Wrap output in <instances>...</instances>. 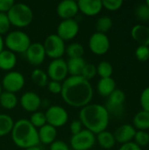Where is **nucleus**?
<instances>
[{
  "label": "nucleus",
  "mask_w": 149,
  "mask_h": 150,
  "mask_svg": "<svg viewBox=\"0 0 149 150\" xmlns=\"http://www.w3.org/2000/svg\"><path fill=\"white\" fill-rule=\"evenodd\" d=\"M61 96L67 105L75 108H83L90 104L93 88L90 81L81 76H69L62 83Z\"/></svg>",
  "instance_id": "1"
},
{
  "label": "nucleus",
  "mask_w": 149,
  "mask_h": 150,
  "mask_svg": "<svg viewBox=\"0 0 149 150\" xmlns=\"http://www.w3.org/2000/svg\"><path fill=\"white\" fill-rule=\"evenodd\" d=\"M79 120L85 129L97 134L106 130L110 122V114L105 105L99 104H89L81 108Z\"/></svg>",
  "instance_id": "2"
},
{
  "label": "nucleus",
  "mask_w": 149,
  "mask_h": 150,
  "mask_svg": "<svg viewBox=\"0 0 149 150\" xmlns=\"http://www.w3.org/2000/svg\"><path fill=\"white\" fill-rule=\"evenodd\" d=\"M11 139L16 146L21 149L38 146L40 143L38 130L26 119H21L16 121L11 130Z\"/></svg>",
  "instance_id": "3"
},
{
  "label": "nucleus",
  "mask_w": 149,
  "mask_h": 150,
  "mask_svg": "<svg viewBox=\"0 0 149 150\" xmlns=\"http://www.w3.org/2000/svg\"><path fill=\"white\" fill-rule=\"evenodd\" d=\"M11 25L16 27H26L33 19V12L31 7L23 3H15L7 12Z\"/></svg>",
  "instance_id": "4"
},
{
  "label": "nucleus",
  "mask_w": 149,
  "mask_h": 150,
  "mask_svg": "<svg viewBox=\"0 0 149 150\" xmlns=\"http://www.w3.org/2000/svg\"><path fill=\"white\" fill-rule=\"evenodd\" d=\"M4 46L12 53H25L31 45L29 35L20 30L10 32L4 40Z\"/></svg>",
  "instance_id": "5"
},
{
  "label": "nucleus",
  "mask_w": 149,
  "mask_h": 150,
  "mask_svg": "<svg viewBox=\"0 0 149 150\" xmlns=\"http://www.w3.org/2000/svg\"><path fill=\"white\" fill-rule=\"evenodd\" d=\"M43 47L46 52V56L53 60L61 58L66 50L64 41L57 34L48 35L43 43Z\"/></svg>",
  "instance_id": "6"
},
{
  "label": "nucleus",
  "mask_w": 149,
  "mask_h": 150,
  "mask_svg": "<svg viewBox=\"0 0 149 150\" xmlns=\"http://www.w3.org/2000/svg\"><path fill=\"white\" fill-rule=\"evenodd\" d=\"M25 80L24 76L18 72V71H9L2 79V89L4 90V91L16 93L20 91L24 85H25Z\"/></svg>",
  "instance_id": "7"
},
{
  "label": "nucleus",
  "mask_w": 149,
  "mask_h": 150,
  "mask_svg": "<svg viewBox=\"0 0 149 150\" xmlns=\"http://www.w3.org/2000/svg\"><path fill=\"white\" fill-rule=\"evenodd\" d=\"M126 102V94L120 89H116L108 98L105 103V108L109 114L119 116L123 113Z\"/></svg>",
  "instance_id": "8"
},
{
  "label": "nucleus",
  "mask_w": 149,
  "mask_h": 150,
  "mask_svg": "<svg viewBox=\"0 0 149 150\" xmlns=\"http://www.w3.org/2000/svg\"><path fill=\"white\" fill-rule=\"evenodd\" d=\"M96 143V136L87 129H83L79 134L72 135L70 145L74 150H90Z\"/></svg>",
  "instance_id": "9"
},
{
  "label": "nucleus",
  "mask_w": 149,
  "mask_h": 150,
  "mask_svg": "<svg viewBox=\"0 0 149 150\" xmlns=\"http://www.w3.org/2000/svg\"><path fill=\"white\" fill-rule=\"evenodd\" d=\"M47 124L57 128L64 126L68 120L67 111L60 105H52L45 112Z\"/></svg>",
  "instance_id": "10"
},
{
  "label": "nucleus",
  "mask_w": 149,
  "mask_h": 150,
  "mask_svg": "<svg viewBox=\"0 0 149 150\" xmlns=\"http://www.w3.org/2000/svg\"><path fill=\"white\" fill-rule=\"evenodd\" d=\"M89 48L97 55L106 54L110 49V40L108 36L105 33H94L89 39Z\"/></svg>",
  "instance_id": "11"
},
{
  "label": "nucleus",
  "mask_w": 149,
  "mask_h": 150,
  "mask_svg": "<svg viewBox=\"0 0 149 150\" xmlns=\"http://www.w3.org/2000/svg\"><path fill=\"white\" fill-rule=\"evenodd\" d=\"M47 74L48 76V78H50L52 81H56L60 83L61 81H64L68 74L67 62L64 61L62 58L53 60L47 67Z\"/></svg>",
  "instance_id": "12"
},
{
  "label": "nucleus",
  "mask_w": 149,
  "mask_h": 150,
  "mask_svg": "<svg viewBox=\"0 0 149 150\" xmlns=\"http://www.w3.org/2000/svg\"><path fill=\"white\" fill-rule=\"evenodd\" d=\"M79 33V24L74 19L62 20L57 27V35L63 40H71L76 37Z\"/></svg>",
  "instance_id": "13"
},
{
  "label": "nucleus",
  "mask_w": 149,
  "mask_h": 150,
  "mask_svg": "<svg viewBox=\"0 0 149 150\" xmlns=\"http://www.w3.org/2000/svg\"><path fill=\"white\" fill-rule=\"evenodd\" d=\"M27 62L32 66H40L46 58V52L43 44L40 42L31 43L30 47L25 52Z\"/></svg>",
  "instance_id": "14"
},
{
  "label": "nucleus",
  "mask_w": 149,
  "mask_h": 150,
  "mask_svg": "<svg viewBox=\"0 0 149 150\" xmlns=\"http://www.w3.org/2000/svg\"><path fill=\"white\" fill-rule=\"evenodd\" d=\"M78 11L77 2L75 0H63L60 2L56 7V12L62 20L74 18Z\"/></svg>",
  "instance_id": "15"
},
{
  "label": "nucleus",
  "mask_w": 149,
  "mask_h": 150,
  "mask_svg": "<svg viewBox=\"0 0 149 150\" xmlns=\"http://www.w3.org/2000/svg\"><path fill=\"white\" fill-rule=\"evenodd\" d=\"M41 104V99L38 94L33 91L25 92L20 98V105L22 108L29 112H35L38 111Z\"/></svg>",
  "instance_id": "16"
},
{
  "label": "nucleus",
  "mask_w": 149,
  "mask_h": 150,
  "mask_svg": "<svg viewBox=\"0 0 149 150\" xmlns=\"http://www.w3.org/2000/svg\"><path fill=\"white\" fill-rule=\"evenodd\" d=\"M77 5L79 11L88 17H93L99 14L103 9L101 0H79Z\"/></svg>",
  "instance_id": "17"
},
{
  "label": "nucleus",
  "mask_w": 149,
  "mask_h": 150,
  "mask_svg": "<svg viewBox=\"0 0 149 150\" xmlns=\"http://www.w3.org/2000/svg\"><path fill=\"white\" fill-rule=\"evenodd\" d=\"M136 131L137 130L133 127V125L124 124L116 129L113 135L116 140V142L125 144V143L131 142L133 140Z\"/></svg>",
  "instance_id": "18"
},
{
  "label": "nucleus",
  "mask_w": 149,
  "mask_h": 150,
  "mask_svg": "<svg viewBox=\"0 0 149 150\" xmlns=\"http://www.w3.org/2000/svg\"><path fill=\"white\" fill-rule=\"evenodd\" d=\"M131 37L139 46L149 47V26L144 24H137L131 30Z\"/></svg>",
  "instance_id": "19"
},
{
  "label": "nucleus",
  "mask_w": 149,
  "mask_h": 150,
  "mask_svg": "<svg viewBox=\"0 0 149 150\" xmlns=\"http://www.w3.org/2000/svg\"><path fill=\"white\" fill-rule=\"evenodd\" d=\"M39 141L45 145H51L57 137V129L48 124L41 127L38 131Z\"/></svg>",
  "instance_id": "20"
},
{
  "label": "nucleus",
  "mask_w": 149,
  "mask_h": 150,
  "mask_svg": "<svg viewBox=\"0 0 149 150\" xmlns=\"http://www.w3.org/2000/svg\"><path fill=\"white\" fill-rule=\"evenodd\" d=\"M116 89V82L112 77L100 78L97 84L98 94L105 98H108Z\"/></svg>",
  "instance_id": "21"
},
{
  "label": "nucleus",
  "mask_w": 149,
  "mask_h": 150,
  "mask_svg": "<svg viewBox=\"0 0 149 150\" xmlns=\"http://www.w3.org/2000/svg\"><path fill=\"white\" fill-rule=\"evenodd\" d=\"M17 57L14 53L8 49H4L0 53V69L5 71L11 70L15 68Z\"/></svg>",
  "instance_id": "22"
},
{
  "label": "nucleus",
  "mask_w": 149,
  "mask_h": 150,
  "mask_svg": "<svg viewBox=\"0 0 149 150\" xmlns=\"http://www.w3.org/2000/svg\"><path fill=\"white\" fill-rule=\"evenodd\" d=\"M133 126L137 131H146L149 129V112L141 110L137 112L133 119Z\"/></svg>",
  "instance_id": "23"
},
{
  "label": "nucleus",
  "mask_w": 149,
  "mask_h": 150,
  "mask_svg": "<svg viewBox=\"0 0 149 150\" xmlns=\"http://www.w3.org/2000/svg\"><path fill=\"white\" fill-rule=\"evenodd\" d=\"M87 62L85 60L81 57V58H70L67 62V67H68V71L70 76H81L82 71Z\"/></svg>",
  "instance_id": "24"
},
{
  "label": "nucleus",
  "mask_w": 149,
  "mask_h": 150,
  "mask_svg": "<svg viewBox=\"0 0 149 150\" xmlns=\"http://www.w3.org/2000/svg\"><path fill=\"white\" fill-rule=\"evenodd\" d=\"M96 141H97L99 146L104 149H111L114 147L116 143V140L114 138L113 134L106 130L97 134Z\"/></svg>",
  "instance_id": "25"
},
{
  "label": "nucleus",
  "mask_w": 149,
  "mask_h": 150,
  "mask_svg": "<svg viewBox=\"0 0 149 150\" xmlns=\"http://www.w3.org/2000/svg\"><path fill=\"white\" fill-rule=\"evenodd\" d=\"M0 105L6 110L14 109L18 105V98L16 94L8 91H2L0 95Z\"/></svg>",
  "instance_id": "26"
},
{
  "label": "nucleus",
  "mask_w": 149,
  "mask_h": 150,
  "mask_svg": "<svg viewBox=\"0 0 149 150\" xmlns=\"http://www.w3.org/2000/svg\"><path fill=\"white\" fill-rule=\"evenodd\" d=\"M14 121L7 114H0V137L5 136L11 133Z\"/></svg>",
  "instance_id": "27"
},
{
  "label": "nucleus",
  "mask_w": 149,
  "mask_h": 150,
  "mask_svg": "<svg viewBox=\"0 0 149 150\" xmlns=\"http://www.w3.org/2000/svg\"><path fill=\"white\" fill-rule=\"evenodd\" d=\"M31 78L32 82L39 87H45L48 83L47 74L40 69H35L31 74Z\"/></svg>",
  "instance_id": "28"
},
{
  "label": "nucleus",
  "mask_w": 149,
  "mask_h": 150,
  "mask_svg": "<svg viewBox=\"0 0 149 150\" xmlns=\"http://www.w3.org/2000/svg\"><path fill=\"white\" fill-rule=\"evenodd\" d=\"M112 25H113V22L110 17L102 16L97 20V23H96L97 32L106 34V33H108L112 29Z\"/></svg>",
  "instance_id": "29"
},
{
  "label": "nucleus",
  "mask_w": 149,
  "mask_h": 150,
  "mask_svg": "<svg viewBox=\"0 0 149 150\" xmlns=\"http://www.w3.org/2000/svg\"><path fill=\"white\" fill-rule=\"evenodd\" d=\"M67 55L70 58H81L84 54V47L80 43H71L65 50Z\"/></svg>",
  "instance_id": "30"
},
{
  "label": "nucleus",
  "mask_w": 149,
  "mask_h": 150,
  "mask_svg": "<svg viewBox=\"0 0 149 150\" xmlns=\"http://www.w3.org/2000/svg\"><path fill=\"white\" fill-rule=\"evenodd\" d=\"M112 73H113V67L107 61H102L97 66V74L101 78L112 77Z\"/></svg>",
  "instance_id": "31"
},
{
  "label": "nucleus",
  "mask_w": 149,
  "mask_h": 150,
  "mask_svg": "<svg viewBox=\"0 0 149 150\" xmlns=\"http://www.w3.org/2000/svg\"><path fill=\"white\" fill-rule=\"evenodd\" d=\"M134 15L138 20L142 23L149 22V7L146 3L140 4L134 10Z\"/></svg>",
  "instance_id": "32"
},
{
  "label": "nucleus",
  "mask_w": 149,
  "mask_h": 150,
  "mask_svg": "<svg viewBox=\"0 0 149 150\" xmlns=\"http://www.w3.org/2000/svg\"><path fill=\"white\" fill-rule=\"evenodd\" d=\"M29 121L35 128H40L41 127H43L44 125L47 124L45 113H43L41 112H38V111L33 112L31 115Z\"/></svg>",
  "instance_id": "33"
},
{
  "label": "nucleus",
  "mask_w": 149,
  "mask_h": 150,
  "mask_svg": "<svg viewBox=\"0 0 149 150\" xmlns=\"http://www.w3.org/2000/svg\"><path fill=\"white\" fill-rule=\"evenodd\" d=\"M133 140V142L136 143L140 148L146 147L149 144V134L146 131H136Z\"/></svg>",
  "instance_id": "34"
},
{
  "label": "nucleus",
  "mask_w": 149,
  "mask_h": 150,
  "mask_svg": "<svg viewBox=\"0 0 149 150\" xmlns=\"http://www.w3.org/2000/svg\"><path fill=\"white\" fill-rule=\"evenodd\" d=\"M97 75V66H95L92 63H86L82 71L81 76L90 81V79L94 78Z\"/></svg>",
  "instance_id": "35"
},
{
  "label": "nucleus",
  "mask_w": 149,
  "mask_h": 150,
  "mask_svg": "<svg viewBox=\"0 0 149 150\" xmlns=\"http://www.w3.org/2000/svg\"><path fill=\"white\" fill-rule=\"evenodd\" d=\"M135 57L140 62H147L149 59V47L138 46L135 49Z\"/></svg>",
  "instance_id": "36"
},
{
  "label": "nucleus",
  "mask_w": 149,
  "mask_h": 150,
  "mask_svg": "<svg viewBox=\"0 0 149 150\" xmlns=\"http://www.w3.org/2000/svg\"><path fill=\"white\" fill-rule=\"evenodd\" d=\"M123 1L122 0H103L102 4L103 8L111 11H115L119 10L122 5H123Z\"/></svg>",
  "instance_id": "37"
},
{
  "label": "nucleus",
  "mask_w": 149,
  "mask_h": 150,
  "mask_svg": "<svg viewBox=\"0 0 149 150\" xmlns=\"http://www.w3.org/2000/svg\"><path fill=\"white\" fill-rule=\"evenodd\" d=\"M11 23L6 13H0V35L5 34L9 32Z\"/></svg>",
  "instance_id": "38"
},
{
  "label": "nucleus",
  "mask_w": 149,
  "mask_h": 150,
  "mask_svg": "<svg viewBox=\"0 0 149 150\" xmlns=\"http://www.w3.org/2000/svg\"><path fill=\"white\" fill-rule=\"evenodd\" d=\"M140 104L143 111L149 112V86L142 91L140 97Z\"/></svg>",
  "instance_id": "39"
},
{
  "label": "nucleus",
  "mask_w": 149,
  "mask_h": 150,
  "mask_svg": "<svg viewBox=\"0 0 149 150\" xmlns=\"http://www.w3.org/2000/svg\"><path fill=\"white\" fill-rule=\"evenodd\" d=\"M47 86L48 91L51 93H53V94H60L61 95V90H62V83H61L51 80L50 82H48Z\"/></svg>",
  "instance_id": "40"
},
{
  "label": "nucleus",
  "mask_w": 149,
  "mask_h": 150,
  "mask_svg": "<svg viewBox=\"0 0 149 150\" xmlns=\"http://www.w3.org/2000/svg\"><path fill=\"white\" fill-rule=\"evenodd\" d=\"M15 2L13 0H0V13H6L11 10Z\"/></svg>",
  "instance_id": "41"
},
{
  "label": "nucleus",
  "mask_w": 149,
  "mask_h": 150,
  "mask_svg": "<svg viewBox=\"0 0 149 150\" xmlns=\"http://www.w3.org/2000/svg\"><path fill=\"white\" fill-rule=\"evenodd\" d=\"M69 129H70V132H71L72 135L77 134L83 130V124L79 120H73L71 122V124H70Z\"/></svg>",
  "instance_id": "42"
},
{
  "label": "nucleus",
  "mask_w": 149,
  "mask_h": 150,
  "mask_svg": "<svg viewBox=\"0 0 149 150\" xmlns=\"http://www.w3.org/2000/svg\"><path fill=\"white\" fill-rule=\"evenodd\" d=\"M50 150H69V149L64 142L56 140L50 145Z\"/></svg>",
  "instance_id": "43"
},
{
  "label": "nucleus",
  "mask_w": 149,
  "mask_h": 150,
  "mask_svg": "<svg viewBox=\"0 0 149 150\" xmlns=\"http://www.w3.org/2000/svg\"><path fill=\"white\" fill-rule=\"evenodd\" d=\"M119 150H141V148H140L133 142H128V143L122 144Z\"/></svg>",
  "instance_id": "44"
},
{
  "label": "nucleus",
  "mask_w": 149,
  "mask_h": 150,
  "mask_svg": "<svg viewBox=\"0 0 149 150\" xmlns=\"http://www.w3.org/2000/svg\"><path fill=\"white\" fill-rule=\"evenodd\" d=\"M4 39L3 37L0 35V53L4 50Z\"/></svg>",
  "instance_id": "45"
},
{
  "label": "nucleus",
  "mask_w": 149,
  "mask_h": 150,
  "mask_svg": "<svg viewBox=\"0 0 149 150\" xmlns=\"http://www.w3.org/2000/svg\"><path fill=\"white\" fill-rule=\"evenodd\" d=\"M25 150H41L40 148H39L38 146H33V147H30L28 149H26Z\"/></svg>",
  "instance_id": "46"
},
{
  "label": "nucleus",
  "mask_w": 149,
  "mask_h": 150,
  "mask_svg": "<svg viewBox=\"0 0 149 150\" xmlns=\"http://www.w3.org/2000/svg\"><path fill=\"white\" fill-rule=\"evenodd\" d=\"M145 3H146V4H147V5H148V6L149 7V0H147V1L145 2Z\"/></svg>",
  "instance_id": "47"
},
{
  "label": "nucleus",
  "mask_w": 149,
  "mask_h": 150,
  "mask_svg": "<svg viewBox=\"0 0 149 150\" xmlns=\"http://www.w3.org/2000/svg\"><path fill=\"white\" fill-rule=\"evenodd\" d=\"M2 93V85H1V83H0V95Z\"/></svg>",
  "instance_id": "48"
}]
</instances>
